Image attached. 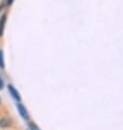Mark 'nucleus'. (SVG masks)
Returning a JSON list of instances; mask_svg holds the SVG:
<instances>
[{"label":"nucleus","instance_id":"nucleus-1","mask_svg":"<svg viewBox=\"0 0 123 130\" xmlns=\"http://www.w3.org/2000/svg\"><path fill=\"white\" fill-rule=\"evenodd\" d=\"M8 89H9V92H10V94L12 95L13 99L16 100V101H18V102H20V101H21V97H20V95H19V92H18L12 85H8Z\"/></svg>","mask_w":123,"mask_h":130},{"label":"nucleus","instance_id":"nucleus-2","mask_svg":"<svg viewBox=\"0 0 123 130\" xmlns=\"http://www.w3.org/2000/svg\"><path fill=\"white\" fill-rule=\"evenodd\" d=\"M18 110H19V113H20V115L22 116L24 119H29V115H28V111H27V109L24 108V106L23 105H21V104L19 103L18 104Z\"/></svg>","mask_w":123,"mask_h":130},{"label":"nucleus","instance_id":"nucleus-3","mask_svg":"<svg viewBox=\"0 0 123 130\" xmlns=\"http://www.w3.org/2000/svg\"><path fill=\"white\" fill-rule=\"evenodd\" d=\"M11 125V120H10L9 118H2V119H0V126L3 128H7V127H9V126Z\"/></svg>","mask_w":123,"mask_h":130},{"label":"nucleus","instance_id":"nucleus-4","mask_svg":"<svg viewBox=\"0 0 123 130\" xmlns=\"http://www.w3.org/2000/svg\"><path fill=\"white\" fill-rule=\"evenodd\" d=\"M5 23H6V14H3L0 20V36L3 34V28H5Z\"/></svg>","mask_w":123,"mask_h":130},{"label":"nucleus","instance_id":"nucleus-5","mask_svg":"<svg viewBox=\"0 0 123 130\" xmlns=\"http://www.w3.org/2000/svg\"><path fill=\"white\" fill-rule=\"evenodd\" d=\"M0 68L3 69L5 68V62H3V53L2 50H0Z\"/></svg>","mask_w":123,"mask_h":130},{"label":"nucleus","instance_id":"nucleus-6","mask_svg":"<svg viewBox=\"0 0 123 130\" xmlns=\"http://www.w3.org/2000/svg\"><path fill=\"white\" fill-rule=\"evenodd\" d=\"M2 88H3V81H2L1 77H0V89H2Z\"/></svg>","mask_w":123,"mask_h":130},{"label":"nucleus","instance_id":"nucleus-7","mask_svg":"<svg viewBox=\"0 0 123 130\" xmlns=\"http://www.w3.org/2000/svg\"><path fill=\"white\" fill-rule=\"evenodd\" d=\"M12 1H13V0H8V3H11Z\"/></svg>","mask_w":123,"mask_h":130},{"label":"nucleus","instance_id":"nucleus-8","mask_svg":"<svg viewBox=\"0 0 123 130\" xmlns=\"http://www.w3.org/2000/svg\"><path fill=\"white\" fill-rule=\"evenodd\" d=\"M33 130H35V129H33Z\"/></svg>","mask_w":123,"mask_h":130}]
</instances>
